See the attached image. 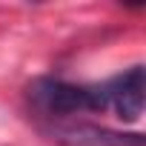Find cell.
<instances>
[{"label":"cell","instance_id":"obj_1","mask_svg":"<svg viewBox=\"0 0 146 146\" xmlns=\"http://www.w3.org/2000/svg\"><path fill=\"white\" fill-rule=\"evenodd\" d=\"M29 103L43 117L60 123L69 115L83 112H103L100 86H78L60 78H37L29 86Z\"/></svg>","mask_w":146,"mask_h":146},{"label":"cell","instance_id":"obj_2","mask_svg":"<svg viewBox=\"0 0 146 146\" xmlns=\"http://www.w3.org/2000/svg\"><path fill=\"white\" fill-rule=\"evenodd\" d=\"M100 86L103 112H115V117L135 123L143 115V66H132L120 75L109 78Z\"/></svg>","mask_w":146,"mask_h":146},{"label":"cell","instance_id":"obj_3","mask_svg":"<svg viewBox=\"0 0 146 146\" xmlns=\"http://www.w3.org/2000/svg\"><path fill=\"white\" fill-rule=\"evenodd\" d=\"M46 135L57 146H146L143 135L137 132H115L95 123H52Z\"/></svg>","mask_w":146,"mask_h":146}]
</instances>
